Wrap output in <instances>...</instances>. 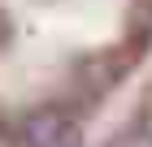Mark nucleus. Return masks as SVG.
<instances>
[{
    "mask_svg": "<svg viewBox=\"0 0 152 147\" xmlns=\"http://www.w3.org/2000/svg\"><path fill=\"white\" fill-rule=\"evenodd\" d=\"M61 117L57 113H39L35 121H26V130H22V138H26V147H52L61 138Z\"/></svg>",
    "mask_w": 152,
    "mask_h": 147,
    "instance_id": "nucleus-1",
    "label": "nucleus"
}]
</instances>
